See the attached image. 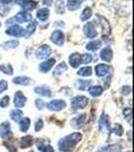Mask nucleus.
Here are the masks:
<instances>
[{"label":"nucleus","instance_id":"nucleus-31","mask_svg":"<svg viewBox=\"0 0 134 152\" xmlns=\"http://www.w3.org/2000/svg\"><path fill=\"white\" fill-rule=\"evenodd\" d=\"M32 144V137L29 136H24L20 139V147L21 148H27Z\"/></svg>","mask_w":134,"mask_h":152},{"label":"nucleus","instance_id":"nucleus-28","mask_svg":"<svg viewBox=\"0 0 134 152\" xmlns=\"http://www.w3.org/2000/svg\"><path fill=\"white\" fill-rule=\"evenodd\" d=\"M83 1L84 0H68V8L69 10H76V9L80 8Z\"/></svg>","mask_w":134,"mask_h":152},{"label":"nucleus","instance_id":"nucleus-14","mask_svg":"<svg viewBox=\"0 0 134 152\" xmlns=\"http://www.w3.org/2000/svg\"><path fill=\"white\" fill-rule=\"evenodd\" d=\"M110 72V66L106 64H98L95 67V73L99 77H103Z\"/></svg>","mask_w":134,"mask_h":152},{"label":"nucleus","instance_id":"nucleus-42","mask_svg":"<svg viewBox=\"0 0 134 152\" xmlns=\"http://www.w3.org/2000/svg\"><path fill=\"white\" fill-rule=\"evenodd\" d=\"M9 99H9L8 95L4 96L3 99L0 100V107H7V105H8V104H9Z\"/></svg>","mask_w":134,"mask_h":152},{"label":"nucleus","instance_id":"nucleus-5","mask_svg":"<svg viewBox=\"0 0 134 152\" xmlns=\"http://www.w3.org/2000/svg\"><path fill=\"white\" fill-rule=\"evenodd\" d=\"M66 107H67V104H66L65 100H62V99H53L47 104L48 109L53 112L62 111V110H64Z\"/></svg>","mask_w":134,"mask_h":152},{"label":"nucleus","instance_id":"nucleus-35","mask_svg":"<svg viewBox=\"0 0 134 152\" xmlns=\"http://www.w3.org/2000/svg\"><path fill=\"white\" fill-rule=\"evenodd\" d=\"M0 71L4 74L7 75H11L13 74V68L10 64H3V65H0Z\"/></svg>","mask_w":134,"mask_h":152},{"label":"nucleus","instance_id":"nucleus-23","mask_svg":"<svg viewBox=\"0 0 134 152\" xmlns=\"http://www.w3.org/2000/svg\"><path fill=\"white\" fill-rule=\"evenodd\" d=\"M102 45V42L99 41V40H94V41H91L90 43H88L86 45V49L89 51H93V52H95V51L99 50L100 47H101Z\"/></svg>","mask_w":134,"mask_h":152},{"label":"nucleus","instance_id":"nucleus-38","mask_svg":"<svg viewBox=\"0 0 134 152\" xmlns=\"http://www.w3.org/2000/svg\"><path fill=\"white\" fill-rule=\"evenodd\" d=\"M92 60H93V57H92L91 54H84V55L81 56V61L84 64H89V63H91Z\"/></svg>","mask_w":134,"mask_h":152},{"label":"nucleus","instance_id":"nucleus-37","mask_svg":"<svg viewBox=\"0 0 134 152\" xmlns=\"http://www.w3.org/2000/svg\"><path fill=\"white\" fill-rule=\"evenodd\" d=\"M113 133L116 135V136H122L123 134V129H122V126L120 124H115L114 125V128H113Z\"/></svg>","mask_w":134,"mask_h":152},{"label":"nucleus","instance_id":"nucleus-27","mask_svg":"<svg viewBox=\"0 0 134 152\" xmlns=\"http://www.w3.org/2000/svg\"><path fill=\"white\" fill-rule=\"evenodd\" d=\"M35 28H36V23H35V21H30L28 26H26V28L24 29V38H28V37H30L33 33H35Z\"/></svg>","mask_w":134,"mask_h":152},{"label":"nucleus","instance_id":"nucleus-13","mask_svg":"<svg viewBox=\"0 0 134 152\" xmlns=\"http://www.w3.org/2000/svg\"><path fill=\"white\" fill-rule=\"evenodd\" d=\"M36 147L41 152H55V149L50 144L45 143V140H43V139H38L36 141Z\"/></svg>","mask_w":134,"mask_h":152},{"label":"nucleus","instance_id":"nucleus-25","mask_svg":"<svg viewBox=\"0 0 134 152\" xmlns=\"http://www.w3.org/2000/svg\"><path fill=\"white\" fill-rule=\"evenodd\" d=\"M90 84H91V83H90L89 80L78 79L77 81H75V86L80 90H86L88 87H90Z\"/></svg>","mask_w":134,"mask_h":152},{"label":"nucleus","instance_id":"nucleus-1","mask_svg":"<svg viewBox=\"0 0 134 152\" xmlns=\"http://www.w3.org/2000/svg\"><path fill=\"white\" fill-rule=\"evenodd\" d=\"M82 140L81 133H73L58 141V149L63 152H70Z\"/></svg>","mask_w":134,"mask_h":152},{"label":"nucleus","instance_id":"nucleus-45","mask_svg":"<svg viewBox=\"0 0 134 152\" xmlns=\"http://www.w3.org/2000/svg\"><path fill=\"white\" fill-rule=\"evenodd\" d=\"M11 1L12 0H0V2H1L2 4H8V3H10Z\"/></svg>","mask_w":134,"mask_h":152},{"label":"nucleus","instance_id":"nucleus-22","mask_svg":"<svg viewBox=\"0 0 134 152\" xmlns=\"http://www.w3.org/2000/svg\"><path fill=\"white\" fill-rule=\"evenodd\" d=\"M68 70V66L65 62H62L61 64H58L57 67L53 69V74L55 76H61L62 74H64L66 71Z\"/></svg>","mask_w":134,"mask_h":152},{"label":"nucleus","instance_id":"nucleus-11","mask_svg":"<svg viewBox=\"0 0 134 152\" xmlns=\"http://www.w3.org/2000/svg\"><path fill=\"white\" fill-rule=\"evenodd\" d=\"M6 34L11 37H24V28L19 26H12L6 29Z\"/></svg>","mask_w":134,"mask_h":152},{"label":"nucleus","instance_id":"nucleus-8","mask_svg":"<svg viewBox=\"0 0 134 152\" xmlns=\"http://www.w3.org/2000/svg\"><path fill=\"white\" fill-rule=\"evenodd\" d=\"M0 136L4 140H8L12 137V132L10 128V124L8 122H4L0 125Z\"/></svg>","mask_w":134,"mask_h":152},{"label":"nucleus","instance_id":"nucleus-44","mask_svg":"<svg viewBox=\"0 0 134 152\" xmlns=\"http://www.w3.org/2000/svg\"><path fill=\"white\" fill-rule=\"evenodd\" d=\"M122 92H123V94H125V95L130 94V92H131V88H130V86H124V87H123V89H122Z\"/></svg>","mask_w":134,"mask_h":152},{"label":"nucleus","instance_id":"nucleus-17","mask_svg":"<svg viewBox=\"0 0 134 152\" xmlns=\"http://www.w3.org/2000/svg\"><path fill=\"white\" fill-rule=\"evenodd\" d=\"M14 20H16L17 23H27V21L31 20V15L28 13L27 11H19L15 16H14Z\"/></svg>","mask_w":134,"mask_h":152},{"label":"nucleus","instance_id":"nucleus-3","mask_svg":"<svg viewBox=\"0 0 134 152\" xmlns=\"http://www.w3.org/2000/svg\"><path fill=\"white\" fill-rule=\"evenodd\" d=\"M88 99L86 96H82V95H79V96H75L74 99L71 102V104H72V107L74 110H81L84 109L85 107L88 104Z\"/></svg>","mask_w":134,"mask_h":152},{"label":"nucleus","instance_id":"nucleus-9","mask_svg":"<svg viewBox=\"0 0 134 152\" xmlns=\"http://www.w3.org/2000/svg\"><path fill=\"white\" fill-rule=\"evenodd\" d=\"M84 33L86 37H88L89 39H94L96 38L98 33L96 31V28H95L93 23H87L84 26Z\"/></svg>","mask_w":134,"mask_h":152},{"label":"nucleus","instance_id":"nucleus-19","mask_svg":"<svg viewBox=\"0 0 134 152\" xmlns=\"http://www.w3.org/2000/svg\"><path fill=\"white\" fill-rule=\"evenodd\" d=\"M69 61H70V64L72 66L73 68H78L80 65L82 64V61H81V55L79 53H74L69 57Z\"/></svg>","mask_w":134,"mask_h":152},{"label":"nucleus","instance_id":"nucleus-18","mask_svg":"<svg viewBox=\"0 0 134 152\" xmlns=\"http://www.w3.org/2000/svg\"><path fill=\"white\" fill-rule=\"evenodd\" d=\"M100 58L103 61H105V62H110L112 58H113V51H112V49L109 47L102 49V51L100 52Z\"/></svg>","mask_w":134,"mask_h":152},{"label":"nucleus","instance_id":"nucleus-24","mask_svg":"<svg viewBox=\"0 0 134 152\" xmlns=\"http://www.w3.org/2000/svg\"><path fill=\"white\" fill-rule=\"evenodd\" d=\"M50 16V10L48 8H40L36 13V18L41 21H45Z\"/></svg>","mask_w":134,"mask_h":152},{"label":"nucleus","instance_id":"nucleus-46","mask_svg":"<svg viewBox=\"0 0 134 152\" xmlns=\"http://www.w3.org/2000/svg\"><path fill=\"white\" fill-rule=\"evenodd\" d=\"M0 26H1V23H0Z\"/></svg>","mask_w":134,"mask_h":152},{"label":"nucleus","instance_id":"nucleus-39","mask_svg":"<svg viewBox=\"0 0 134 152\" xmlns=\"http://www.w3.org/2000/svg\"><path fill=\"white\" fill-rule=\"evenodd\" d=\"M123 115H124V117L126 118V120H127L129 123H131V116H132V112H131V109H129V107H127V109H124Z\"/></svg>","mask_w":134,"mask_h":152},{"label":"nucleus","instance_id":"nucleus-41","mask_svg":"<svg viewBox=\"0 0 134 152\" xmlns=\"http://www.w3.org/2000/svg\"><path fill=\"white\" fill-rule=\"evenodd\" d=\"M8 88V83H7L6 80H1L0 81V94H2L3 91Z\"/></svg>","mask_w":134,"mask_h":152},{"label":"nucleus","instance_id":"nucleus-40","mask_svg":"<svg viewBox=\"0 0 134 152\" xmlns=\"http://www.w3.org/2000/svg\"><path fill=\"white\" fill-rule=\"evenodd\" d=\"M43 128V120L41 119H38L37 121L35 122V132H40L41 131V129Z\"/></svg>","mask_w":134,"mask_h":152},{"label":"nucleus","instance_id":"nucleus-26","mask_svg":"<svg viewBox=\"0 0 134 152\" xmlns=\"http://www.w3.org/2000/svg\"><path fill=\"white\" fill-rule=\"evenodd\" d=\"M102 92H103V88L100 85H94V86H91L89 88V94L93 97L100 96L102 94Z\"/></svg>","mask_w":134,"mask_h":152},{"label":"nucleus","instance_id":"nucleus-7","mask_svg":"<svg viewBox=\"0 0 134 152\" xmlns=\"http://www.w3.org/2000/svg\"><path fill=\"white\" fill-rule=\"evenodd\" d=\"M52 54V49L48 45H43L36 50L35 57L37 59H47Z\"/></svg>","mask_w":134,"mask_h":152},{"label":"nucleus","instance_id":"nucleus-34","mask_svg":"<svg viewBox=\"0 0 134 152\" xmlns=\"http://www.w3.org/2000/svg\"><path fill=\"white\" fill-rule=\"evenodd\" d=\"M92 14H93V11H92V9L90 8V7H86V8L83 10L82 14H81V20H83V21L88 20V19H89L92 16Z\"/></svg>","mask_w":134,"mask_h":152},{"label":"nucleus","instance_id":"nucleus-33","mask_svg":"<svg viewBox=\"0 0 134 152\" xmlns=\"http://www.w3.org/2000/svg\"><path fill=\"white\" fill-rule=\"evenodd\" d=\"M22 112L19 111V110H12L10 112V118L13 120L14 122H19L22 117Z\"/></svg>","mask_w":134,"mask_h":152},{"label":"nucleus","instance_id":"nucleus-30","mask_svg":"<svg viewBox=\"0 0 134 152\" xmlns=\"http://www.w3.org/2000/svg\"><path fill=\"white\" fill-rule=\"evenodd\" d=\"M29 126H30V120L28 119V118H22V119H20V121H19V127H20V131L21 132H26L29 128Z\"/></svg>","mask_w":134,"mask_h":152},{"label":"nucleus","instance_id":"nucleus-36","mask_svg":"<svg viewBox=\"0 0 134 152\" xmlns=\"http://www.w3.org/2000/svg\"><path fill=\"white\" fill-rule=\"evenodd\" d=\"M78 75L80 76H84V77H87V76L92 75V68L89 67V66H85V67L81 68L79 71H78Z\"/></svg>","mask_w":134,"mask_h":152},{"label":"nucleus","instance_id":"nucleus-43","mask_svg":"<svg viewBox=\"0 0 134 152\" xmlns=\"http://www.w3.org/2000/svg\"><path fill=\"white\" fill-rule=\"evenodd\" d=\"M35 105H36V107H37V109L41 110L43 107H45V102H43L41 99H36L35 100Z\"/></svg>","mask_w":134,"mask_h":152},{"label":"nucleus","instance_id":"nucleus-32","mask_svg":"<svg viewBox=\"0 0 134 152\" xmlns=\"http://www.w3.org/2000/svg\"><path fill=\"white\" fill-rule=\"evenodd\" d=\"M55 9L58 14H63L65 12V3L63 0H57L55 3Z\"/></svg>","mask_w":134,"mask_h":152},{"label":"nucleus","instance_id":"nucleus-29","mask_svg":"<svg viewBox=\"0 0 134 152\" xmlns=\"http://www.w3.org/2000/svg\"><path fill=\"white\" fill-rule=\"evenodd\" d=\"M19 45V42L16 40H11L8 42H5L1 45V47L4 49V50H11V49H15L17 48Z\"/></svg>","mask_w":134,"mask_h":152},{"label":"nucleus","instance_id":"nucleus-21","mask_svg":"<svg viewBox=\"0 0 134 152\" xmlns=\"http://www.w3.org/2000/svg\"><path fill=\"white\" fill-rule=\"evenodd\" d=\"M13 83L17 85H29L31 83V80L26 76H17L13 79Z\"/></svg>","mask_w":134,"mask_h":152},{"label":"nucleus","instance_id":"nucleus-2","mask_svg":"<svg viewBox=\"0 0 134 152\" xmlns=\"http://www.w3.org/2000/svg\"><path fill=\"white\" fill-rule=\"evenodd\" d=\"M97 18L99 20V24L102 28V34H103V37L106 38L107 36H109L111 34V26L110 23L108 21V19L104 16L100 15V14H97Z\"/></svg>","mask_w":134,"mask_h":152},{"label":"nucleus","instance_id":"nucleus-20","mask_svg":"<svg viewBox=\"0 0 134 152\" xmlns=\"http://www.w3.org/2000/svg\"><path fill=\"white\" fill-rule=\"evenodd\" d=\"M35 92L40 95H43V96H52V90L48 86H36L35 87Z\"/></svg>","mask_w":134,"mask_h":152},{"label":"nucleus","instance_id":"nucleus-4","mask_svg":"<svg viewBox=\"0 0 134 152\" xmlns=\"http://www.w3.org/2000/svg\"><path fill=\"white\" fill-rule=\"evenodd\" d=\"M12 1L20 5V7L24 11H31L37 7V2L31 1V0H12Z\"/></svg>","mask_w":134,"mask_h":152},{"label":"nucleus","instance_id":"nucleus-16","mask_svg":"<svg viewBox=\"0 0 134 152\" xmlns=\"http://www.w3.org/2000/svg\"><path fill=\"white\" fill-rule=\"evenodd\" d=\"M99 127L101 130L106 129L107 132H110L111 127H110V122H109V117L106 114H102L99 120Z\"/></svg>","mask_w":134,"mask_h":152},{"label":"nucleus","instance_id":"nucleus-6","mask_svg":"<svg viewBox=\"0 0 134 152\" xmlns=\"http://www.w3.org/2000/svg\"><path fill=\"white\" fill-rule=\"evenodd\" d=\"M50 41H52L55 45L62 47V46L64 45V42H65L64 33H63L62 31H60V29L55 31L53 33H52V35H50Z\"/></svg>","mask_w":134,"mask_h":152},{"label":"nucleus","instance_id":"nucleus-12","mask_svg":"<svg viewBox=\"0 0 134 152\" xmlns=\"http://www.w3.org/2000/svg\"><path fill=\"white\" fill-rule=\"evenodd\" d=\"M26 104V97L21 91H16L14 95V105L16 107H23Z\"/></svg>","mask_w":134,"mask_h":152},{"label":"nucleus","instance_id":"nucleus-10","mask_svg":"<svg viewBox=\"0 0 134 152\" xmlns=\"http://www.w3.org/2000/svg\"><path fill=\"white\" fill-rule=\"evenodd\" d=\"M55 63V59L53 58L48 59V60L43 61V63H40V66H38V69H40L41 73H48L53 67Z\"/></svg>","mask_w":134,"mask_h":152},{"label":"nucleus","instance_id":"nucleus-15","mask_svg":"<svg viewBox=\"0 0 134 152\" xmlns=\"http://www.w3.org/2000/svg\"><path fill=\"white\" fill-rule=\"evenodd\" d=\"M85 122H86V114H82V115H80V116L74 118V119L72 120V122H71V125H72L73 128L79 129L85 124Z\"/></svg>","mask_w":134,"mask_h":152}]
</instances>
